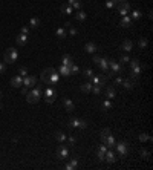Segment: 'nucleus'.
Returning a JSON list of instances; mask_svg holds the SVG:
<instances>
[{"label": "nucleus", "mask_w": 153, "mask_h": 170, "mask_svg": "<svg viewBox=\"0 0 153 170\" xmlns=\"http://www.w3.org/2000/svg\"><path fill=\"white\" fill-rule=\"evenodd\" d=\"M58 74L64 75V77L70 75V66H64V65H61V66H60V69H58Z\"/></svg>", "instance_id": "5701e85b"}, {"label": "nucleus", "mask_w": 153, "mask_h": 170, "mask_svg": "<svg viewBox=\"0 0 153 170\" xmlns=\"http://www.w3.org/2000/svg\"><path fill=\"white\" fill-rule=\"evenodd\" d=\"M0 97H2V93H0Z\"/></svg>", "instance_id": "bf43d9fd"}, {"label": "nucleus", "mask_w": 153, "mask_h": 170, "mask_svg": "<svg viewBox=\"0 0 153 170\" xmlns=\"http://www.w3.org/2000/svg\"><path fill=\"white\" fill-rule=\"evenodd\" d=\"M67 156H69V149H67L66 146H60L57 150V158L58 159H66Z\"/></svg>", "instance_id": "1a4fd4ad"}, {"label": "nucleus", "mask_w": 153, "mask_h": 170, "mask_svg": "<svg viewBox=\"0 0 153 170\" xmlns=\"http://www.w3.org/2000/svg\"><path fill=\"white\" fill-rule=\"evenodd\" d=\"M86 12H84V11H76L75 12V19L76 20H78V22H84V20H86Z\"/></svg>", "instance_id": "cd10ccee"}, {"label": "nucleus", "mask_w": 153, "mask_h": 170, "mask_svg": "<svg viewBox=\"0 0 153 170\" xmlns=\"http://www.w3.org/2000/svg\"><path fill=\"white\" fill-rule=\"evenodd\" d=\"M104 161H107V163H115L116 161V156H115V152L113 150H110V149H107V152L104 153Z\"/></svg>", "instance_id": "4468645a"}, {"label": "nucleus", "mask_w": 153, "mask_h": 170, "mask_svg": "<svg viewBox=\"0 0 153 170\" xmlns=\"http://www.w3.org/2000/svg\"><path fill=\"white\" fill-rule=\"evenodd\" d=\"M103 142H104V144H106L107 147H109V149H112V147H115V144H116V140H115V136H113V135H109V136H107V138H106V140L103 141Z\"/></svg>", "instance_id": "6ab92c4d"}, {"label": "nucleus", "mask_w": 153, "mask_h": 170, "mask_svg": "<svg viewBox=\"0 0 153 170\" xmlns=\"http://www.w3.org/2000/svg\"><path fill=\"white\" fill-rule=\"evenodd\" d=\"M115 149H116V152L119 153V156H127V153H129V144L125 141H123V142H116L115 144Z\"/></svg>", "instance_id": "423d86ee"}, {"label": "nucleus", "mask_w": 153, "mask_h": 170, "mask_svg": "<svg viewBox=\"0 0 153 170\" xmlns=\"http://www.w3.org/2000/svg\"><path fill=\"white\" fill-rule=\"evenodd\" d=\"M55 34H57V37H58V38H66V35H67L66 28H57Z\"/></svg>", "instance_id": "c85d7f7f"}, {"label": "nucleus", "mask_w": 153, "mask_h": 170, "mask_svg": "<svg viewBox=\"0 0 153 170\" xmlns=\"http://www.w3.org/2000/svg\"><path fill=\"white\" fill-rule=\"evenodd\" d=\"M20 34L28 35V34H29V28H28V26H23V28H21V31H20Z\"/></svg>", "instance_id": "3c124183"}, {"label": "nucleus", "mask_w": 153, "mask_h": 170, "mask_svg": "<svg viewBox=\"0 0 153 170\" xmlns=\"http://www.w3.org/2000/svg\"><path fill=\"white\" fill-rule=\"evenodd\" d=\"M141 15H142V12L139 11V9H133V11H132V15H130V19H132V20H139V19H141Z\"/></svg>", "instance_id": "2f4dec72"}, {"label": "nucleus", "mask_w": 153, "mask_h": 170, "mask_svg": "<svg viewBox=\"0 0 153 170\" xmlns=\"http://www.w3.org/2000/svg\"><path fill=\"white\" fill-rule=\"evenodd\" d=\"M130 25H132V19H130V15H124L123 20L119 22V26H123V28H129Z\"/></svg>", "instance_id": "4be33fe9"}, {"label": "nucleus", "mask_w": 153, "mask_h": 170, "mask_svg": "<svg viewBox=\"0 0 153 170\" xmlns=\"http://www.w3.org/2000/svg\"><path fill=\"white\" fill-rule=\"evenodd\" d=\"M21 93H23V95H26V93H28V87H21Z\"/></svg>", "instance_id": "6e6d98bb"}, {"label": "nucleus", "mask_w": 153, "mask_h": 170, "mask_svg": "<svg viewBox=\"0 0 153 170\" xmlns=\"http://www.w3.org/2000/svg\"><path fill=\"white\" fill-rule=\"evenodd\" d=\"M92 86H93L92 83H83V84H81V87H80V89H81V92H84V93H89V92L92 91Z\"/></svg>", "instance_id": "bb28decb"}, {"label": "nucleus", "mask_w": 153, "mask_h": 170, "mask_svg": "<svg viewBox=\"0 0 153 170\" xmlns=\"http://www.w3.org/2000/svg\"><path fill=\"white\" fill-rule=\"evenodd\" d=\"M11 86L12 87H21L23 86V77H21V75H15V77L11 80Z\"/></svg>", "instance_id": "2eb2a0df"}, {"label": "nucleus", "mask_w": 153, "mask_h": 170, "mask_svg": "<svg viewBox=\"0 0 153 170\" xmlns=\"http://www.w3.org/2000/svg\"><path fill=\"white\" fill-rule=\"evenodd\" d=\"M118 12H119V15L121 17H124V15H127L129 12H130V5L127 2H123L119 5V8H118Z\"/></svg>", "instance_id": "9b49d317"}, {"label": "nucleus", "mask_w": 153, "mask_h": 170, "mask_svg": "<svg viewBox=\"0 0 153 170\" xmlns=\"http://www.w3.org/2000/svg\"><path fill=\"white\" fill-rule=\"evenodd\" d=\"M61 12H63V14H66V15H69V14L74 12V8H72L70 5H63L61 6Z\"/></svg>", "instance_id": "c756f323"}, {"label": "nucleus", "mask_w": 153, "mask_h": 170, "mask_svg": "<svg viewBox=\"0 0 153 170\" xmlns=\"http://www.w3.org/2000/svg\"><path fill=\"white\" fill-rule=\"evenodd\" d=\"M29 25L32 26V28H38V26H40V20L37 19V17H32V19L29 20Z\"/></svg>", "instance_id": "72a5a7b5"}, {"label": "nucleus", "mask_w": 153, "mask_h": 170, "mask_svg": "<svg viewBox=\"0 0 153 170\" xmlns=\"http://www.w3.org/2000/svg\"><path fill=\"white\" fill-rule=\"evenodd\" d=\"M115 5H116V0H106V8H107V9L115 8Z\"/></svg>", "instance_id": "c9c22d12"}, {"label": "nucleus", "mask_w": 153, "mask_h": 170, "mask_svg": "<svg viewBox=\"0 0 153 170\" xmlns=\"http://www.w3.org/2000/svg\"><path fill=\"white\" fill-rule=\"evenodd\" d=\"M61 63L64 65V66H72V65H74V61H72V57L69 55V54H66V55H63Z\"/></svg>", "instance_id": "393cba45"}, {"label": "nucleus", "mask_w": 153, "mask_h": 170, "mask_svg": "<svg viewBox=\"0 0 153 170\" xmlns=\"http://www.w3.org/2000/svg\"><path fill=\"white\" fill-rule=\"evenodd\" d=\"M19 74L21 75V77H26V75H28V69H26V68H20L19 69Z\"/></svg>", "instance_id": "de8ad7c7"}, {"label": "nucleus", "mask_w": 153, "mask_h": 170, "mask_svg": "<svg viewBox=\"0 0 153 170\" xmlns=\"http://www.w3.org/2000/svg\"><path fill=\"white\" fill-rule=\"evenodd\" d=\"M91 92H93L95 95H100V93H101V86H97V84H93Z\"/></svg>", "instance_id": "4c0bfd02"}, {"label": "nucleus", "mask_w": 153, "mask_h": 170, "mask_svg": "<svg viewBox=\"0 0 153 170\" xmlns=\"http://www.w3.org/2000/svg\"><path fill=\"white\" fill-rule=\"evenodd\" d=\"M76 167H78V159H76V158L70 159V163L66 164V169H67V170H75Z\"/></svg>", "instance_id": "a878e982"}, {"label": "nucleus", "mask_w": 153, "mask_h": 170, "mask_svg": "<svg viewBox=\"0 0 153 170\" xmlns=\"http://www.w3.org/2000/svg\"><path fill=\"white\" fill-rule=\"evenodd\" d=\"M72 8H74V9H76V11H80V8H81V3H80L78 0H75V2L72 3Z\"/></svg>", "instance_id": "a18cd8bd"}, {"label": "nucleus", "mask_w": 153, "mask_h": 170, "mask_svg": "<svg viewBox=\"0 0 153 170\" xmlns=\"http://www.w3.org/2000/svg\"><path fill=\"white\" fill-rule=\"evenodd\" d=\"M130 78H138L142 72V66L139 63V60H130Z\"/></svg>", "instance_id": "f03ea898"}, {"label": "nucleus", "mask_w": 153, "mask_h": 170, "mask_svg": "<svg viewBox=\"0 0 153 170\" xmlns=\"http://www.w3.org/2000/svg\"><path fill=\"white\" fill-rule=\"evenodd\" d=\"M104 93H106V98H109V100H112V98L116 97V91H115L113 86H106Z\"/></svg>", "instance_id": "f3484780"}, {"label": "nucleus", "mask_w": 153, "mask_h": 170, "mask_svg": "<svg viewBox=\"0 0 153 170\" xmlns=\"http://www.w3.org/2000/svg\"><path fill=\"white\" fill-rule=\"evenodd\" d=\"M141 156H142L144 159H148V158H150V153H148L146 149H141Z\"/></svg>", "instance_id": "79ce46f5"}, {"label": "nucleus", "mask_w": 153, "mask_h": 170, "mask_svg": "<svg viewBox=\"0 0 153 170\" xmlns=\"http://www.w3.org/2000/svg\"><path fill=\"white\" fill-rule=\"evenodd\" d=\"M129 61H130L129 55H123V57H121V63H129Z\"/></svg>", "instance_id": "09e8293b"}, {"label": "nucleus", "mask_w": 153, "mask_h": 170, "mask_svg": "<svg viewBox=\"0 0 153 170\" xmlns=\"http://www.w3.org/2000/svg\"><path fill=\"white\" fill-rule=\"evenodd\" d=\"M66 133H63V132H57L55 133V140L57 141H60V142H63V141H66Z\"/></svg>", "instance_id": "473e14b6"}, {"label": "nucleus", "mask_w": 153, "mask_h": 170, "mask_svg": "<svg viewBox=\"0 0 153 170\" xmlns=\"http://www.w3.org/2000/svg\"><path fill=\"white\" fill-rule=\"evenodd\" d=\"M17 60H19V51H17L15 48L6 49L5 55H3V61H5V63H15Z\"/></svg>", "instance_id": "7ed1b4c3"}, {"label": "nucleus", "mask_w": 153, "mask_h": 170, "mask_svg": "<svg viewBox=\"0 0 153 170\" xmlns=\"http://www.w3.org/2000/svg\"><path fill=\"white\" fill-rule=\"evenodd\" d=\"M98 66L101 68V71L104 74L109 72V60H106V58H101L100 61H98Z\"/></svg>", "instance_id": "a211bd4d"}, {"label": "nucleus", "mask_w": 153, "mask_h": 170, "mask_svg": "<svg viewBox=\"0 0 153 170\" xmlns=\"http://www.w3.org/2000/svg\"><path fill=\"white\" fill-rule=\"evenodd\" d=\"M67 126L70 129H86L87 127V123L83 121V120H78V118H70Z\"/></svg>", "instance_id": "39448f33"}, {"label": "nucleus", "mask_w": 153, "mask_h": 170, "mask_svg": "<svg viewBox=\"0 0 153 170\" xmlns=\"http://www.w3.org/2000/svg\"><path fill=\"white\" fill-rule=\"evenodd\" d=\"M66 140L69 141L70 144H75V142H76V138H75V136H69V138H66Z\"/></svg>", "instance_id": "603ef678"}, {"label": "nucleus", "mask_w": 153, "mask_h": 170, "mask_svg": "<svg viewBox=\"0 0 153 170\" xmlns=\"http://www.w3.org/2000/svg\"><path fill=\"white\" fill-rule=\"evenodd\" d=\"M116 2H119V3H123V2H127V0H116Z\"/></svg>", "instance_id": "13d9d810"}, {"label": "nucleus", "mask_w": 153, "mask_h": 170, "mask_svg": "<svg viewBox=\"0 0 153 170\" xmlns=\"http://www.w3.org/2000/svg\"><path fill=\"white\" fill-rule=\"evenodd\" d=\"M109 68H110V71L106 74L107 78H112V77H115L116 74L123 72V66H121L118 61H115V60H109Z\"/></svg>", "instance_id": "20e7f679"}, {"label": "nucleus", "mask_w": 153, "mask_h": 170, "mask_svg": "<svg viewBox=\"0 0 153 170\" xmlns=\"http://www.w3.org/2000/svg\"><path fill=\"white\" fill-rule=\"evenodd\" d=\"M37 84V78L32 77V75H26L23 77V86L25 87H34Z\"/></svg>", "instance_id": "6e6552de"}, {"label": "nucleus", "mask_w": 153, "mask_h": 170, "mask_svg": "<svg viewBox=\"0 0 153 170\" xmlns=\"http://www.w3.org/2000/svg\"><path fill=\"white\" fill-rule=\"evenodd\" d=\"M103 109H104V110H109V109H112V101L109 100V98L103 101Z\"/></svg>", "instance_id": "f704fd0d"}, {"label": "nucleus", "mask_w": 153, "mask_h": 170, "mask_svg": "<svg viewBox=\"0 0 153 170\" xmlns=\"http://www.w3.org/2000/svg\"><path fill=\"white\" fill-rule=\"evenodd\" d=\"M83 74H84V77H87V78H92L93 77V71L92 69H86Z\"/></svg>", "instance_id": "a19ab883"}, {"label": "nucleus", "mask_w": 153, "mask_h": 170, "mask_svg": "<svg viewBox=\"0 0 153 170\" xmlns=\"http://www.w3.org/2000/svg\"><path fill=\"white\" fill-rule=\"evenodd\" d=\"M58 80H60V74H58L57 71H54V72L49 75V84L48 86H55L58 83Z\"/></svg>", "instance_id": "ddd939ff"}, {"label": "nucleus", "mask_w": 153, "mask_h": 170, "mask_svg": "<svg viewBox=\"0 0 153 170\" xmlns=\"http://www.w3.org/2000/svg\"><path fill=\"white\" fill-rule=\"evenodd\" d=\"M123 86H124V89H127V91H130V89H133L135 83L132 81V78H130V80H123Z\"/></svg>", "instance_id": "7c9ffc66"}, {"label": "nucleus", "mask_w": 153, "mask_h": 170, "mask_svg": "<svg viewBox=\"0 0 153 170\" xmlns=\"http://www.w3.org/2000/svg\"><path fill=\"white\" fill-rule=\"evenodd\" d=\"M84 51H86L87 54H95V52H97V44L92 43V42L86 43V46H84Z\"/></svg>", "instance_id": "412c9836"}, {"label": "nucleus", "mask_w": 153, "mask_h": 170, "mask_svg": "<svg viewBox=\"0 0 153 170\" xmlns=\"http://www.w3.org/2000/svg\"><path fill=\"white\" fill-rule=\"evenodd\" d=\"M101 60V57H98V55H95V54H93V63H95V65H98V61H100Z\"/></svg>", "instance_id": "864d4df0"}, {"label": "nucleus", "mask_w": 153, "mask_h": 170, "mask_svg": "<svg viewBox=\"0 0 153 170\" xmlns=\"http://www.w3.org/2000/svg\"><path fill=\"white\" fill-rule=\"evenodd\" d=\"M15 42H17V44H20V46H25V44H26V42H28V35H25V34H20L19 37L15 38Z\"/></svg>", "instance_id": "b1692460"}, {"label": "nucleus", "mask_w": 153, "mask_h": 170, "mask_svg": "<svg viewBox=\"0 0 153 170\" xmlns=\"http://www.w3.org/2000/svg\"><path fill=\"white\" fill-rule=\"evenodd\" d=\"M139 141H150L152 142V136H148V135H146V133H142V135H139Z\"/></svg>", "instance_id": "ea45409f"}, {"label": "nucleus", "mask_w": 153, "mask_h": 170, "mask_svg": "<svg viewBox=\"0 0 153 170\" xmlns=\"http://www.w3.org/2000/svg\"><path fill=\"white\" fill-rule=\"evenodd\" d=\"M91 80H92V84H97V86H101V87L106 84V77L104 75H93Z\"/></svg>", "instance_id": "9d476101"}, {"label": "nucleus", "mask_w": 153, "mask_h": 170, "mask_svg": "<svg viewBox=\"0 0 153 170\" xmlns=\"http://www.w3.org/2000/svg\"><path fill=\"white\" fill-rule=\"evenodd\" d=\"M119 49H123L124 52H130L133 49V43L130 42V40H125V42H123V44H121Z\"/></svg>", "instance_id": "aec40b11"}, {"label": "nucleus", "mask_w": 153, "mask_h": 170, "mask_svg": "<svg viewBox=\"0 0 153 170\" xmlns=\"http://www.w3.org/2000/svg\"><path fill=\"white\" fill-rule=\"evenodd\" d=\"M115 84H123V78H121V77H116V78H115Z\"/></svg>", "instance_id": "5fc2aeb1"}, {"label": "nucleus", "mask_w": 153, "mask_h": 170, "mask_svg": "<svg viewBox=\"0 0 153 170\" xmlns=\"http://www.w3.org/2000/svg\"><path fill=\"white\" fill-rule=\"evenodd\" d=\"M63 104H64V107H66V110L69 112H74L75 110V106H74V103H72V100L70 98H63Z\"/></svg>", "instance_id": "dca6fc26"}, {"label": "nucleus", "mask_w": 153, "mask_h": 170, "mask_svg": "<svg viewBox=\"0 0 153 170\" xmlns=\"http://www.w3.org/2000/svg\"><path fill=\"white\" fill-rule=\"evenodd\" d=\"M109 135H110V130H109V129H103V130H101V141H104Z\"/></svg>", "instance_id": "e433bc0d"}, {"label": "nucleus", "mask_w": 153, "mask_h": 170, "mask_svg": "<svg viewBox=\"0 0 153 170\" xmlns=\"http://www.w3.org/2000/svg\"><path fill=\"white\" fill-rule=\"evenodd\" d=\"M6 72V63H3V61H0V75Z\"/></svg>", "instance_id": "c03bdc74"}, {"label": "nucleus", "mask_w": 153, "mask_h": 170, "mask_svg": "<svg viewBox=\"0 0 153 170\" xmlns=\"http://www.w3.org/2000/svg\"><path fill=\"white\" fill-rule=\"evenodd\" d=\"M147 44H148L147 38H141V40H139V48H141V49H146Z\"/></svg>", "instance_id": "58836bf2"}, {"label": "nucleus", "mask_w": 153, "mask_h": 170, "mask_svg": "<svg viewBox=\"0 0 153 170\" xmlns=\"http://www.w3.org/2000/svg\"><path fill=\"white\" fill-rule=\"evenodd\" d=\"M67 29H69V31H67V32H69V35H72V37H74V35H76V29L74 28V26H69Z\"/></svg>", "instance_id": "49530a36"}, {"label": "nucleus", "mask_w": 153, "mask_h": 170, "mask_svg": "<svg viewBox=\"0 0 153 170\" xmlns=\"http://www.w3.org/2000/svg\"><path fill=\"white\" fill-rule=\"evenodd\" d=\"M80 72V68L76 65H72L70 66V74H78Z\"/></svg>", "instance_id": "37998d69"}, {"label": "nucleus", "mask_w": 153, "mask_h": 170, "mask_svg": "<svg viewBox=\"0 0 153 170\" xmlns=\"http://www.w3.org/2000/svg\"><path fill=\"white\" fill-rule=\"evenodd\" d=\"M75 2V0H67V5H70L72 6V3H74Z\"/></svg>", "instance_id": "4d7b16f0"}, {"label": "nucleus", "mask_w": 153, "mask_h": 170, "mask_svg": "<svg viewBox=\"0 0 153 170\" xmlns=\"http://www.w3.org/2000/svg\"><path fill=\"white\" fill-rule=\"evenodd\" d=\"M43 93H44V100H46V103L52 104V103L55 101V91H54L52 87H46V91Z\"/></svg>", "instance_id": "0eeeda50"}, {"label": "nucleus", "mask_w": 153, "mask_h": 170, "mask_svg": "<svg viewBox=\"0 0 153 170\" xmlns=\"http://www.w3.org/2000/svg\"><path fill=\"white\" fill-rule=\"evenodd\" d=\"M97 156H98V159H100V161H104V152L98 150V153H97Z\"/></svg>", "instance_id": "8fccbe9b"}, {"label": "nucleus", "mask_w": 153, "mask_h": 170, "mask_svg": "<svg viewBox=\"0 0 153 170\" xmlns=\"http://www.w3.org/2000/svg\"><path fill=\"white\" fill-rule=\"evenodd\" d=\"M42 95H43L42 86H37V84H35V86L32 87V91L26 93V100H28V103H31V104H35V103L40 101Z\"/></svg>", "instance_id": "f257e3e1"}, {"label": "nucleus", "mask_w": 153, "mask_h": 170, "mask_svg": "<svg viewBox=\"0 0 153 170\" xmlns=\"http://www.w3.org/2000/svg\"><path fill=\"white\" fill-rule=\"evenodd\" d=\"M54 68H48V69H44L43 72H42V75H40V78H42V81L43 83H46V84H49V75H51L52 72H54Z\"/></svg>", "instance_id": "f8f14e48"}]
</instances>
